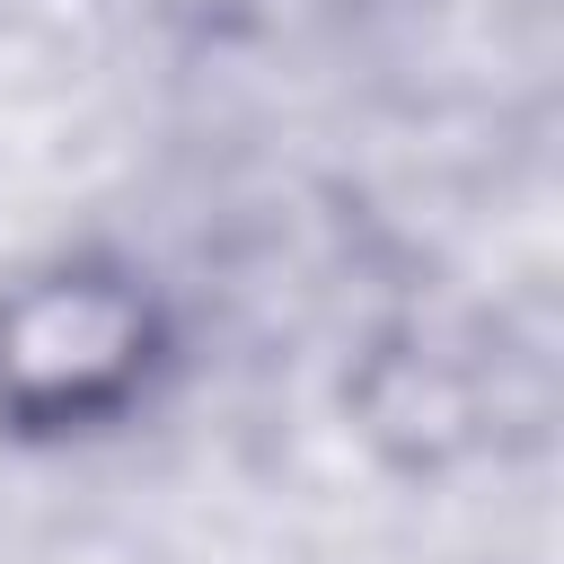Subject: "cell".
I'll return each mask as SVG.
<instances>
[{
  "label": "cell",
  "mask_w": 564,
  "mask_h": 564,
  "mask_svg": "<svg viewBox=\"0 0 564 564\" xmlns=\"http://www.w3.org/2000/svg\"><path fill=\"white\" fill-rule=\"evenodd\" d=\"M132 308L97 282H44L0 326V388L18 405H88L132 370Z\"/></svg>",
  "instance_id": "1"
}]
</instances>
